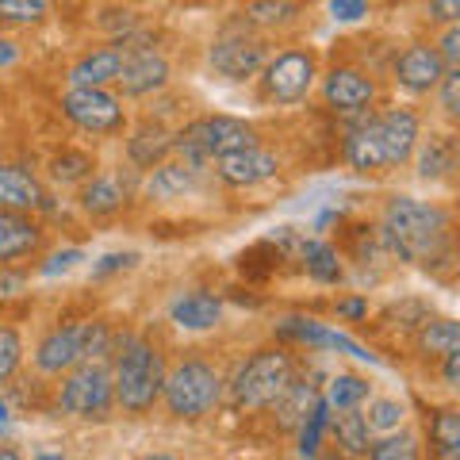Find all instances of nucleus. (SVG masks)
Returning a JSON list of instances; mask_svg holds the SVG:
<instances>
[{"instance_id": "23", "label": "nucleus", "mask_w": 460, "mask_h": 460, "mask_svg": "<svg viewBox=\"0 0 460 460\" xmlns=\"http://www.w3.org/2000/svg\"><path fill=\"white\" fill-rule=\"evenodd\" d=\"M169 154H172V135L154 119L135 127L131 138H127V157L138 169H157L162 162H169Z\"/></svg>"}, {"instance_id": "41", "label": "nucleus", "mask_w": 460, "mask_h": 460, "mask_svg": "<svg viewBox=\"0 0 460 460\" xmlns=\"http://www.w3.org/2000/svg\"><path fill=\"white\" fill-rule=\"evenodd\" d=\"M434 47L441 54V62L449 69H460V23L456 27H441V35L434 39Z\"/></svg>"}, {"instance_id": "12", "label": "nucleus", "mask_w": 460, "mask_h": 460, "mask_svg": "<svg viewBox=\"0 0 460 460\" xmlns=\"http://www.w3.org/2000/svg\"><path fill=\"white\" fill-rule=\"evenodd\" d=\"M372 131L380 138L387 169H402L414 157V150H419L422 119H419V111H411V108H387L380 115H372Z\"/></svg>"}, {"instance_id": "32", "label": "nucleus", "mask_w": 460, "mask_h": 460, "mask_svg": "<svg viewBox=\"0 0 460 460\" xmlns=\"http://www.w3.org/2000/svg\"><path fill=\"white\" fill-rule=\"evenodd\" d=\"M368 392H372V384L365 376H357V372H338V376L326 384V395L323 399L334 411H357L368 399Z\"/></svg>"}, {"instance_id": "51", "label": "nucleus", "mask_w": 460, "mask_h": 460, "mask_svg": "<svg viewBox=\"0 0 460 460\" xmlns=\"http://www.w3.org/2000/svg\"><path fill=\"white\" fill-rule=\"evenodd\" d=\"M39 460H62V456H50V453H42V456H39Z\"/></svg>"}, {"instance_id": "24", "label": "nucleus", "mask_w": 460, "mask_h": 460, "mask_svg": "<svg viewBox=\"0 0 460 460\" xmlns=\"http://www.w3.org/2000/svg\"><path fill=\"white\" fill-rule=\"evenodd\" d=\"M314 402H319V384H314L311 376H299L296 372V380L288 384V392L272 402V419H277L284 429H299L304 426V419L314 411Z\"/></svg>"}, {"instance_id": "26", "label": "nucleus", "mask_w": 460, "mask_h": 460, "mask_svg": "<svg viewBox=\"0 0 460 460\" xmlns=\"http://www.w3.org/2000/svg\"><path fill=\"white\" fill-rule=\"evenodd\" d=\"M242 20H246L253 31H277V27H288L304 16V8H299V0H246V8L238 12Z\"/></svg>"}, {"instance_id": "6", "label": "nucleus", "mask_w": 460, "mask_h": 460, "mask_svg": "<svg viewBox=\"0 0 460 460\" xmlns=\"http://www.w3.org/2000/svg\"><path fill=\"white\" fill-rule=\"evenodd\" d=\"M269 58H272L269 39L261 31H253V27L242 16L234 23H226L223 31L211 39V47H208V66L223 81H234V84L257 77L265 69Z\"/></svg>"}, {"instance_id": "38", "label": "nucleus", "mask_w": 460, "mask_h": 460, "mask_svg": "<svg viewBox=\"0 0 460 460\" xmlns=\"http://www.w3.org/2000/svg\"><path fill=\"white\" fill-rule=\"evenodd\" d=\"M20 361H23V338H20V330L0 323V384L16 376Z\"/></svg>"}, {"instance_id": "18", "label": "nucleus", "mask_w": 460, "mask_h": 460, "mask_svg": "<svg viewBox=\"0 0 460 460\" xmlns=\"http://www.w3.org/2000/svg\"><path fill=\"white\" fill-rule=\"evenodd\" d=\"M42 238H47V230L35 215L0 211V265H16L35 257L42 250Z\"/></svg>"}, {"instance_id": "13", "label": "nucleus", "mask_w": 460, "mask_h": 460, "mask_svg": "<svg viewBox=\"0 0 460 460\" xmlns=\"http://www.w3.org/2000/svg\"><path fill=\"white\" fill-rule=\"evenodd\" d=\"M211 165H215V177H219L226 189H257V184H269L280 172V157L257 142V146L223 154L219 162H211Z\"/></svg>"}, {"instance_id": "33", "label": "nucleus", "mask_w": 460, "mask_h": 460, "mask_svg": "<svg viewBox=\"0 0 460 460\" xmlns=\"http://www.w3.org/2000/svg\"><path fill=\"white\" fill-rule=\"evenodd\" d=\"M50 177L58 184H84L96 177V157L89 150H62L50 157Z\"/></svg>"}, {"instance_id": "52", "label": "nucleus", "mask_w": 460, "mask_h": 460, "mask_svg": "<svg viewBox=\"0 0 460 460\" xmlns=\"http://www.w3.org/2000/svg\"><path fill=\"white\" fill-rule=\"evenodd\" d=\"M142 4H165V0H142Z\"/></svg>"}, {"instance_id": "1", "label": "nucleus", "mask_w": 460, "mask_h": 460, "mask_svg": "<svg viewBox=\"0 0 460 460\" xmlns=\"http://www.w3.org/2000/svg\"><path fill=\"white\" fill-rule=\"evenodd\" d=\"M380 242L399 261L441 265V257H449V215L426 199L392 196L380 215Z\"/></svg>"}, {"instance_id": "49", "label": "nucleus", "mask_w": 460, "mask_h": 460, "mask_svg": "<svg viewBox=\"0 0 460 460\" xmlns=\"http://www.w3.org/2000/svg\"><path fill=\"white\" fill-rule=\"evenodd\" d=\"M4 422H8V411H4V402H0V429H4Z\"/></svg>"}, {"instance_id": "8", "label": "nucleus", "mask_w": 460, "mask_h": 460, "mask_svg": "<svg viewBox=\"0 0 460 460\" xmlns=\"http://www.w3.org/2000/svg\"><path fill=\"white\" fill-rule=\"evenodd\" d=\"M58 407L74 419H108L115 407V384L111 368L104 361H84L66 372L62 387H58Z\"/></svg>"}, {"instance_id": "3", "label": "nucleus", "mask_w": 460, "mask_h": 460, "mask_svg": "<svg viewBox=\"0 0 460 460\" xmlns=\"http://www.w3.org/2000/svg\"><path fill=\"white\" fill-rule=\"evenodd\" d=\"M296 380V357L284 345H265V349L250 353L242 368L230 380V402L238 411H269L288 384Z\"/></svg>"}, {"instance_id": "14", "label": "nucleus", "mask_w": 460, "mask_h": 460, "mask_svg": "<svg viewBox=\"0 0 460 460\" xmlns=\"http://www.w3.org/2000/svg\"><path fill=\"white\" fill-rule=\"evenodd\" d=\"M77 365H84V323L54 326L35 345V368L42 376H66Z\"/></svg>"}, {"instance_id": "30", "label": "nucleus", "mask_w": 460, "mask_h": 460, "mask_svg": "<svg viewBox=\"0 0 460 460\" xmlns=\"http://www.w3.org/2000/svg\"><path fill=\"white\" fill-rule=\"evenodd\" d=\"M330 429H334V441H338V449L345 456H365L368 453V445H372V429L365 422V414L361 411H341L334 422H330Z\"/></svg>"}, {"instance_id": "40", "label": "nucleus", "mask_w": 460, "mask_h": 460, "mask_svg": "<svg viewBox=\"0 0 460 460\" xmlns=\"http://www.w3.org/2000/svg\"><path fill=\"white\" fill-rule=\"evenodd\" d=\"M426 20L438 27H456L460 23V0H426L422 4Z\"/></svg>"}, {"instance_id": "37", "label": "nucleus", "mask_w": 460, "mask_h": 460, "mask_svg": "<svg viewBox=\"0 0 460 460\" xmlns=\"http://www.w3.org/2000/svg\"><path fill=\"white\" fill-rule=\"evenodd\" d=\"M368 460H419V441L411 434H384L368 445Z\"/></svg>"}, {"instance_id": "27", "label": "nucleus", "mask_w": 460, "mask_h": 460, "mask_svg": "<svg viewBox=\"0 0 460 460\" xmlns=\"http://www.w3.org/2000/svg\"><path fill=\"white\" fill-rule=\"evenodd\" d=\"M196 172L189 162H162L157 169H150V177H146V196L150 199H177L184 192H192V184H196Z\"/></svg>"}, {"instance_id": "9", "label": "nucleus", "mask_w": 460, "mask_h": 460, "mask_svg": "<svg viewBox=\"0 0 460 460\" xmlns=\"http://www.w3.org/2000/svg\"><path fill=\"white\" fill-rule=\"evenodd\" d=\"M62 115L84 135H119L127 127L123 96L111 89H69L62 93Z\"/></svg>"}, {"instance_id": "10", "label": "nucleus", "mask_w": 460, "mask_h": 460, "mask_svg": "<svg viewBox=\"0 0 460 460\" xmlns=\"http://www.w3.org/2000/svg\"><path fill=\"white\" fill-rule=\"evenodd\" d=\"M445 66L441 62V54L434 42H426V39H414L407 42L399 54H395V62H392V77L402 93H411V96H429V93H438V84L445 77Z\"/></svg>"}, {"instance_id": "25", "label": "nucleus", "mask_w": 460, "mask_h": 460, "mask_svg": "<svg viewBox=\"0 0 460 460\" xmlns=\"http://www.w3.org/2000/svg\"><path fill=\"white\" fill-rule=\"evenodd\" d=\"M414 154H419V177H422V181L449 177V172L460 169V138H453V135H434V138H426Z\"/></svg>"}, {"instance_id": "21", "label": "nucleus", "mask_w": 460, "mask_h": 460, "mask_svg": "<svg viewBox=\"0 0 460 460\" xmlns=\"http://www.w3.org/2000/svg\"><path fill=\"white\" fill-rule=\"evenodd\" d=\"M169 319L181 330H215L223 323V299L196 288V292H181L169 304Z\"/></svg>"}, {"instance_id": "36", "label": "nucleus", "mask_w": 460, "mask_h": 460, "mask_svg": "<svg viewBox=\"0 0 460 460\" xmlns=\"http://www.w3.org/2000/svg\"><path fill=\"white\" fill-rule=\"evenodd\" d=\"M402 419H407V407H402L399 399H372L365 411V422L372 434H395Z\"/></svg>"}, {"instance_id": "22", "label": "nucleus", "mask_w": 460, "mask_h": 460, "mask_svg": "<svg viewBox=\"0 0 460 460\" xmlns=\"http://www.w3.org/2000/svg\"><path fill=\"white\" fill-rule=\"evenodd\" d=\"M345 162H349L357 172H387V162H384V150H380V138L372 131V111L361 115V123L345 135Z\"/></svg>"}, {"instance_id": "43", "label": "nucleus", "mask_w": 460, "mask_h": 460, "mask_svg": "<svg viewBox=\"0 0 460 460\" xmlns=\"http://www.w3.org/2000/svg\"><path fill=\"white\" fill-rule=\"evenodd\" d=\"M81 261V250H62V253H54L47 265H42V277H58V272H69Z\"/></svg>"}, {"instance_id": "2", "label": "nucleus", "mask_w": 460, "mask_h": 460, "mask_svg": "<svg viewBox=\"0 0 460 460\" xmlns=\"http://www.w3.org/2000/svg\"><path fill=\"white\" fill-rule=\"evenodd\" d=\"M165 357L150 338L123 334L115 338L111 353V384H115V407L127 414H146L165 387Z\"/></svg>"}, {"instance_id": "5", "label": "nucleus", "mask_w": 460, "mask_h": 460, "mask_svg": "<svg viewBox=\"0 0 460 460\" xmlns=\"http://www.w3.org/2000/svg\"><path fill=\"white\" fill-rule=\"evenodd\" d=\"M162 399H165V411L172 419H204L223 399L219 368L211 361H199V357H184L177 368L165 372Z\"/></svg>"}, {"instance_id": "39", "label": "nucleus", "mask_w": 460, "mask_h": 460, "mask_svg": "<svg viewBox=\"0 0 460 460\" xmlns=\"http://www.w3.org/2000/svg\"><path fill=\"white\" fill-rule=\"evenodd\" d=\"M438 104L453 123H460V69H445V77L438 84Z\"/></svg>"}, {"instance_id": "4", "label": "nucleus", "mask_w": 460, "mask_h": 460, "mask_svg": "<svg viewBox=\"0 0 460 460\" xmlns=\"http://www.w3.org/2000/svg\"><path fill=\"white\" fill-rule=\"evenodd\" d=\"M246 146H257V131L246 119H234V115H196L172 135V154L181 162H189L192 169H204L219 162L223 154Z\"/></svg>"}, {"instance_id": "46", "label": "nucleus", "mask_w": 460, "mask_h": 460, "mask_svg": "<svg viewBox=\"0 0 460 460\" xmlns=\"http://www.w3.org/2000/svg\"><path fill=\"white\" fill-rule=\"evenodd\" d=\"M441 380H445V387H449L453 395H460V349L445 357V365H441Z\"/></svg>"}, {"instance_id": "48", "label": "nucleus", "mask_w": 460, "mask_h": 460, "mask_svg": "<svg viewBox=\"0 0 460 460\" xmlns=\"http://www.w3.org/2000/svg\"><path fill=\"white\" fill-rule=\"evenodd\" d=\"M0 460H23V456L12 449V445H0Z\"/></svg>"}, {"instance_id": "29", "label": "nucleus", "mask_w": 460, "mask_h": 460, "mask_svg": "<svg viewBox=\"0 0 460 460\" xmlns=\"http://www.w3.org/2000/svg\"><path fill=\"white\" fill-rule=\"evenodd\" d=\"M414 349L422 357H449L460 349V319H426L414 334Z\"/></svg>"}, {"instance_id": "28", "label": "nucleus", "mask_w": 460, "mask_h": 460, "mask_svg": "<svg viewBox=\"0 0 460 460\" xmlns=\"http://www.w3.org/2000/svg\"><path fill=\"white\" fill-rule=\"evenodd\" d=\"M299 261H304V272L314 284H338L345 277L338 250L330 246V242H323V238H304V246H299Z\"/></svg>"}, {"instance_id": "17", "label": "nucleus", "mask_w": 460, "mask_h": 460, "mask_svg": "<svg viewBox=\"0 0 460 460\" xmlns=\"http://www.w3.org/2000/svg\"><path fill=\"white\" fill-rule=\"evenodd\" d=\"M277 334L288 338V341L311 345V349H338V353L357 357V361L376 365V353H368L365 345H357L353 338H345V334H338V330H330V326L319 323V319H304V314H292V319H280V323H277Z\"/></svg>"}, {"instance_id": "45", "label": "nucleus", "mask_w": 460, "mask_h": 460, "mask_svg": "<svg viewBox=\"0 0 460 460\" xmlns=\"http://www.w3.org/2000/svg\"><path fill=\"white\" fill-rule=\"evenodd\" d=\"M338 314L341 319H349V323H361V319H368V299H361V296L338 299Z\"/></svg>"}, {"instance_id": "44", "label": "nucleus", "mask_w": 460, "mask_h": 460, "mask_svg": "<svg viewBox=\"0 0 460 460\" xmlns=\"http://www.w3.org/2000/svg\"><path fill=\"white\" fill-rule=\"evenodd\" d=\"M138 261L135 253H108V257H100V265L93 269V277H108V272H119V269H131Z\"/></svg>"}, {"instance_id": "16", "label": "nucleus", "mask_w": 460, "mask_h": 460, "mask_svg": "<svg viewBox=\"0 0 460 460\" xmlns=\"http://www.w3.org/2000/svg\"><path fill=\"white\" fill-rule=\"evenodd\" d=\"M54 199L31 169L16 162H0V211H23V215H42L50 211Z\"/></svg>"}, {"instance_id": "31", "label": "nucleus", "mask_w": 460, "mask_h": 460, "mask_svg": "<svg viewBox=\"0 0 460 460\" xmlns=\"http://www.w3.org/2000/svg\"><path fill=\"white\" fill-rule=\"evenodd\" d=\"M429 441L438 460H460V411L441 407L429 419Z\"/></svg>"}, {"instance_id": "50", "label": "nucleus", "mask_w": 460, "mask_h": 460, "mask_svg": "<svg viewBox=\"0 0 460 460\" xmlns=\"http://www.w3.org/2000/svg\"><path fill=\"white\" fill-rule=\"evenodd\" d=\"M146 460H177V456H165V453H154V456H146Z\"/></svg>"}, {"instance_id": "7", "label": "nucleus", "mask_w": 460, "mask_h": 460, "mask_svg": "<svg viewBox=\"0 0 460 460\" xmlns=\"http://www.w3.org/2000/svg\"><path fill=\"white\" fill-rule=\"evenodd\" d=\"M314 77H319V54L311 47H284L257 74V96L265 104H280V108L299 104L314 89Z\"/></svg>"}, {"instance_id": "20", "label": "nucleus", "mask_w": 460, "mask_h": 460, "mask_svg": "<svg viewBox=\"0 0 460 460\" xmlns=\"http://www.w3.org/2000/svg\"><path fill=\"white\" fill-rule=\"evenodd\" d=\"M127 199H131L127 184L119 177H111V172H96V177L84 181L81 192H77L81 211L93 215V219H111V215H119L127 208Z\"/></svg>"}, {"instance_id": "35", "label": "nucleus", "mask_w": 460, "mask_h": 460, "mask_svg": "<svg viewBox=\"0 0 460 460\" xmlns=\"http://www.w3.org/2000/svg\"><path fill=\"white\" fill-rule=\"evenodd\" d=\"M330 411H334V407H330V402L319 395V402H314V411L304 419V426H299V453H304V456H314V453H319L323 434L330 429Z\"/></svg>"}, {"instance_id": "11", "label": "nucleus", "mask_w": 460, "mask_h": 460, "mask_svg": "<svg viewBox=\"0 0 460 460\" xmlns=\"http://www.w3.org/2000/svg\"><path fill=\"white\" fill-rule=\"evenodd\" d=\"M323 104L338 115H365L376 104V81L361 66H334L323 74Z\"/></svg>"}, {"instance_id": "34", "label": "nucleus", "mask_w": 460, "mask_h": 460, "mask_svg": "<svg viewBox=\"0 0 460 460\" xmlns=\"http://www.w3.org/2000/svg\"><path fill=\"white\" fill-rule=\"evenodd\" d=\"M50 16V0H0V27H39Z\"/></svg>"}, {"instance_id": "15", "label": "nucleus", "mask_w": 460, "mask_h": 460, "mask_svg": "<svg viewBox=\"0 0 460 460\" xmlns=\"http://www.w3.org/2000/svg\"><path fill=\"white\" fill-rule=\"evenodd\" d=\"M172 77V66H169V58L162 50H154V47H142V50H127V62H123V74H119V96H154V93H162L165 84Z\"/></svg>"}, {"instance_id": "47", "label": "nucleus", "mask_w": 460, "mask_h": 460, "mask_svg": "<svg viewBox=\"0 0 460 460\" xmlns=\"http://www.w3.org/2000/svg\"><path fill=\"white\" fill-rule=\"evenodd\" d=\"M16 58H20V47L8 35H0V66H12Z\"/></svg>"}, {"instance_id": "19", "label": "nucleus", "mask_w": 460, "mask_h": 460, "mask_svg": "<svg viewBox=\"0 0 460 460\" xmlns=\"http://www.w3.org/2000/svg\"><path fill=\"white\" fill-rule=\"evenodd\" d=\"M127 54L115 47V42H104V47L84 50L74 66H69V89H108V84L119 81Z\"/></svg>"}, {"instance_id": "42", "label": "nucleus", "mask_w": 460, "mask_h": 460, "mask_svg": "<svg viewBox=\"0 0 460 460\" xmlns=\"http://www.w3.org/2000/svg\"><path fill=\"white\" fill-rule=\"evenodd\" d=\"M330 16L338 23H357L368 16V0H330Z\"/></svg>"}]
</instances>
